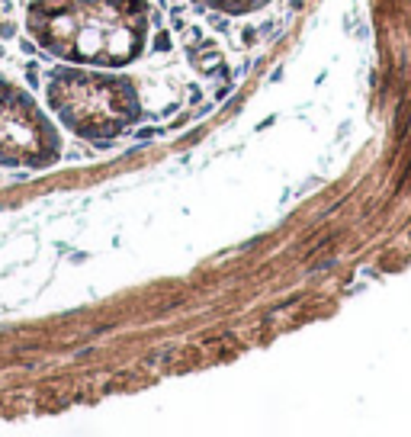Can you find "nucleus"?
Instances as JSON below:
<instances>
[{
	"label": "nucleus",
	"mask_w": 411,
	"mask_h": 437,
	"mask_svg": "<svg viewBox=\"0 0 411 437\" xmlns=\"http://www.w3.org/2000/svg\"><path fill=\"white\" fill-rule=\"evenodd\" d=\"M209 3H218V6H231V10H241V6L260 3V0H209Z\"/></svg>",
	"instance_id": "1"
}]
</instances>
